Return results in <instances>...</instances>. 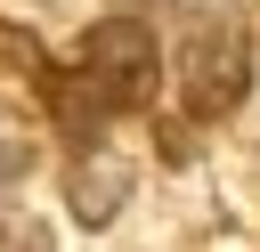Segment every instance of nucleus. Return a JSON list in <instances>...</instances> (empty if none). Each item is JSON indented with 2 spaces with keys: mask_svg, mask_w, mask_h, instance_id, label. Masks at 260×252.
Listing matches in <instances>:
<instances>
[{
  "mask_svg": "<svg viewBox=\"0 0 260 252\" xmlns=\"http://www.w3.org/2000/svg\"><path fill=\"white\" fill-rule=\"evenodd\" d=\"M73 73L98 89L106 114H138V106H154V89H162V41H154V24L98 16V24L81 33V65H73Z\"/></svg>",
  "mask_w": 260,
  "mask_h": 252,
  "instance_id": "nucleus-1",
  "label": "nucleus"
},
{
  "mask_svg": "<svg viewBox=\"0 0 260 252\" xmlns=\"http://www.w3.org/2000/svg\"><path fill=\"white\" fill-rule=\"evenodd\" d=\"M179 98H187L195 122H219V114H236L252 98V33H244V16L219 8V16H203L187 33V49H179Z\"/></svg>",
  "mask_w": 260,
  "mask_h": 252,
  "instance_id": "nucleus-2",
  "label": "nucleus"
},
{
  "mask_svg": "<svg viewBox=\"0 0 260 252\" xmlns=\"http://www.w3.org/2000/svg\"><path fill=\"white\" fill-rule=\"evenodd\" d=\"M122 195H130V163L122 154H81L73 163V179H65V203H73V219H89V228H106L114 211H122Z\"/></svg>",
  "mask_w": 260,
  "mask_h": 252,
  "instance_id": "nucleus-3",
  "label": "nucleus"
},
{
  "mask_svg": "<svg viewBox=\"0 0 260 252\" xmlns=\"http://www.w3.org/2000/svg\"><path fill=\"white\" fill-rule=\"evenodd\" d=\"M32 163H41L32 130H24L16 114H0V195H8V187H24V179H32Z\"/></svg>",
  "mask_w": 260,
  "mask_h": 252,
  "instance_id": "nucleus-4",
  "label": "nucleus"
},
{
  "mask_svg": "<svg viewBox=\"0 0 260 252\" xmlns=\"http://www.w3.org/2000/svg\"><path fill=\"white\" fill-rule=\"evenodd\" d=\"M0 252H57V236L32 211H0Z\"/></svg>",
  "mask_w": 260,
  "mask_h": 252,
  "instance_id": "nucleus-5",
  "label": "nucleus"
},
{
  "mask_svg": "<svg viewBox=\"0 0 260 252\" xmlns=\"http://www.w3.org/2000/svg\"><path fill=\"white\" fill-rule=\"evenodd\" d=\"M114 16H130V24H171V16H195L203 0H106Z\"/></svg>",
  "mask_w": 260,
  "mask_h": 252,
  "instance_id": "nucleus-6",
  "label": "nucleus"
}]
</instances>
